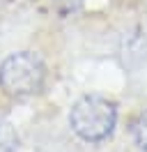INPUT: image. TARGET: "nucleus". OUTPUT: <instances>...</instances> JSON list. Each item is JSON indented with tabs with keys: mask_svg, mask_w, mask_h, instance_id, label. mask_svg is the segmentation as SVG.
Segmentation results:
<instances>
[{
	"mask_svg": "<svg viewBox=\"0 0 147 152\" xmlns=\"http://www.w3.org/2000/svg\"><path fill=\"white\" fill-rule=\"evenodd\" d=\"M69 124L74 134L87 143L106 141L117 124V106L99 95H85L71 106Z\"/></svg>",
	"mask_w": 147,
	"mask_h": 152,
	"instance_id": "f257e3e1",
	"label": "nucleus"
},
{
	"mask_svg": "<svg viewBox=\"0 0 147 152\" xmlns=\"http://www.w3.org/2000/svg\"><path fill=\"white\" fill-rule=\"evenodd\" d=\"M46 81V67L39 56L30 51L12 53L0 65V88L9 97H30L37 95Z\"/></svg>",
	"mask_w": 147,
	"mask_h": 152,
	"instance_id": "f03ea898",
	"label": "nucleus"
},
{
	"mask_svg": "<svg viewBox=\"0 0 147 152\" xmlns=\"http://www.w3.org/2000/svg\"><path fill=\"white\" fill-rule=\"evenodd\" d=\"M16 148H18L16 129L12 127L9 120L0 118V152H14Z\"/></svg>",
	"mask_w": 147,
	"mask_h": 152,
	"instance_id": "7ed1b4c3",
	"label": "nucleus"
},
{
	"mask_svg": "<svg viewBox=\"0 0 147 152\" xmlns=\"http://www.w3.org/2000/svg\"><path fill=\"white\" fill-rule=\"evenodd\" d=\"M133 141L140 150L147 152V111H143L133 122Z\"/></svg>",
	"mask_w": 147,
	"mask_h": 152,
	"instance_id": "20e7f679",
	"label": "nucleus"
}]
</instances>
